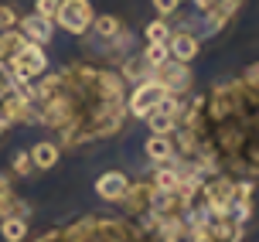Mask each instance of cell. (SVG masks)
Masks as SVG:
<instances>
[{
    "label": "cell",
    "mask_w": 259,
    "mask_h": 242,
    "mask_svg": "<svg viewBox=\"0 0 259 242\" xmlns=\"http://www.w3.org/2000/svg\"><path fill=\"white\" fill-rule=\"evenodd\" d=\"M178 147L191 174L259 178V65L222 82L178 113Z\"/></svg>",
    "instance_id": "1"
},
{
    "label": "cell",
    "mask_w": 259,
    "mask_h": 242,
    "mask_svg": "<svg viewBox=\"0 0 259 242\" xmlns=\"http://www.w3.org/2000/svg\"><path fill=\"white\" fill-rule=\"evenodd\" d=\"M123 116L126 99L119 75L89 65H72L41 78L27 99V123L55 127L68 147L116 133Z\"/></svg>",
    "instance_id": "2"
},
{
    "label": "cell",
    "mask_w": 259,
    "mask_h": 242,
    "mask_svg": "<svg viewBox=\"0 0 259 242\" xmlns=\"http://www.w3.org/2000/svg\"><path fill=\"white\" fill-rule=\"evenodd\" d=\"M34 242H184V239H167L150 225H133V222H123V218L89 215L82 222H72L68 229L45 232Z\"/></svg>",
    "instance_id": "3"
},
{
    "label": "cell",
    "mask_w": 259,
    "mask_h": 242,
    "mask_svg": "<svg viewBox=\"0 0 259 242\" xmlns=\"http://www.w3.org/2000/svg\"><path fill=\"white\" fill-rule=\"evenodd\" d=\"M92 4L89 0H62V7L55 14V21L68 31V34H85L92 27Z\"/></svg>",
    "instance_id": "4"
},
{
    "label": "cell",
    "mask_w": 259,
    "mask_h": 242,
    "mask_svg": "<svg viewBox=\"0 0 259 242\" xmlns=\"http://www.w3.org/2000/svg\"><path fill=\"white\" fill-rule=\"evenodd\" d=\"M164 96H167V89H164L157 78H143L140 86L133 89V96L126 99V113H133L137 119H143V116L150 113V109H154V106L164 99Z\"/></svg>",
    "instance_id": "5"
},
{
    "label": "cell",
    "mask_w": 259,
    "mask_h": 242,
    "mask_svg": "<svg viewBox=\"0 0 259 242\" xmlns=\"http://www.w3.org/2000/svg\"><path fill=\"white\" fill-rule=\"evenodd\" d=\"M14 72H21V75L34 78V75H45V68H48V58H45V48L34 45V41H24L21 48L14 51V58L7 62Z\"/></svg>",
    "instance_id": "6"
},
{
    "label": "cell",
    "mask_w": 259,
    "mask_h": 242,
    "mask_svg": "<svg viewBox=\"0 0 259 242\" xmlns=\"http://www.w3.org/2000/svg\"><path fill=\"white\" fill-rule=\"evenodd\" d=\"M150 78H157L160 86L167 92H174V96H181V92H188L191 89V72H188V65L184 62H164V65H157L154 68V75Z\"/></svg>",
    "instance_id": "7"
},
{
    "label": "cell",
    "mask_w": 259,
    "mask_h": 242,
    "mask_svg": "<svg viewBox=\"0 0 259 242\" xmlns=\"http://www.w3.org/2000/svg\"><path fill=\"white\" fill-rule=\"evenodd\" d=\"M239 4L242 0H194V7L201 14H208V31H222V27L232 21Z\"/></svg>",
    "instance_id": "8"
},
{
    "label": "cell",
    "mask_w": 259,
    "mask_h": 242,
    "mask_svg": "<svg viewBox=\"0 0 259 242\" xmlns=\"http://www.w3.org/2000/svg\"><path fill=\"white\" fill-rule=\"evenodd\" d=\"M154 184L150 181H137V184H130L126 194H123V208L133 212V215H147L150 212V205H154Z\"/></svg>",
    "instance_id": "9"
},
{
    "label": "cell",
    "mask_w": 259,
    "mask_h": 242,
    "mask_svg": "<svg viewBox=\"0 0 259 242\" xmlns=\"http://www.w3.org/2000/svg\"><path fill=\"white\" fill-rule=\"evenodd\" d=\"M167 51L174 62H194L198 58V51H201V41H198V34H191V31H178V34H170L167 38Z\"/></svg>",
    "instance_id": "10"
},
{
    "label": "cell",
    "mask_w": 259,
    "mask_h": 242,
    "mask_svg": "<svg viewBox=\"0 0 259 242\" xmlns=\"http://www.w3.org/2000/svg\"><path fill=\"white\" fill-rule=\"evenodd\" d=\"M126 188H130V178L119 174V171H106V174L96 178V194H99L103 201H123Z\"/></svg>",
    "instance_id": "11"
},
{
    "label": "cell",
    "mask_w": 259,
    "mask_h": 242,
    "mask_svg": "<svg viewBox=\"0 0 259 242\" xmlns=\"http://www.w3.org/2000/svg\"><path fill=\"white\" fill-rule=\"evenodd\" d=\"M21 34L27 41H34V45H48L52 34H55V24H52V17H45V14H31V17H24V24H21Z\"/></svg>",
    "instance_id": "12"
},
{
    "label": "cell",
    "mask_w": 259,
    "mask_h": 242,
    "mask_svg": "<svg viewBox=\"0 0 259 242\" xmlns=\"http://www.w3.org/2000/svg\"><path fill=\"white\" fill-rule=\"evenodd\" d=\"M147 157L154 160V164H174V143H170V137H157V133H150V140H147Z\"/></svg>",
    "instance_id": "13"
},
{
    "label": "cell",
    "mask_w": 259,
    "mask_h": 242,
    "mask_svg": "<svg viewBox=\"0 0 259 242\" xmlns=\"http://www.w3.org/2000/svg\"><path fill=\"white\" fill-rule=\"evenodd\" d=\"M7 215H24L27 218V208H21L17 194L11 191V178L0 174V218H7Z\"/></svg>",
    "instance_id": "14"
},
{
    "label": "cell",
    "mask_w": 259,
    "mask_h": 242,
    "mask_svg": "<svg viewBox=\"0 0 259 242\" xmlns=\"http://www.w3.org/2000/svg\"><path fill=\"white\" fill-rule=\"evenodd\" d=\"M58 157H62V147H58V143H38V147H34V150H31V160H34V167H38V171H52L55 164H58Z\"/></svg>",
    "instance_id": "15"
},
{
    "label": "cell",
    "mask_w": 259,
    "mask_h": 242,
    "mask_svg": "<svg viewBox=\"0 0 259 242\" xmlns=\"http://www.w3.org/2000/svg\"><path fill=\"white\" fill-rule=\"evenodd\" d=\"M24 34L21 31H14V27H7V31H0V62H11L14 58V51L24 45Z\"/></svg>",
    "instance_id": "16"
},
{
    "label": "cell",
    "mask_w": 259,
    "mask_h": 242,
    "mask_svg": "<svg viewBox=\"0 0 259 242\" xmlns=\"http://www.w3.org/2000/svg\"><path fill=\"white\" fill-rule=\"evenodd\" d=\"M0 232H4V239H7V242H24L27 218L24 215H7V218H4V225H0Z\"/></svg>",
    "instance_id": "17"
},
{
    "label": "cell",
    "mask_w": 259,
    "mask_h": 242,
    "mask_svg": "<svg viewBox=\"0 0 259 242\" xmlns=\"http://www.w3.org/2000/svg\"><path fill=\"white\" fill-rule=\"evenodd\" d=\"M143 119H147L150 133H157V137H170V133L178 130V119H174V116H164V113H147Z\"/></svg>",
    "instance_id": "18"
},
{
    "label": "cell",
    "mask_w": 259,
    "mask_h": 242,
    "mask_svg": "<svg viewBox=\"0 0 259 242\" xmlns=\"http://www.w3.org/2000/svg\"><path fill=\"white\" fill-rule=\"evenodd\" d=\"M92 27H96V34L103 41H113L119 34V21L113 14H103V17H92Z\"/></svg>",
    "instance_id": "19"
},
{
    "label": "cell",
    "mask_w": 259,
    "mask_h": 242,
    "mask_svg": "<svg viewBox=\"0 0 259 242\" xmlns=\"http://www.w3.org/2000/svg\"><path fill=\"white\" fill-rule=\"evenodd\" d=\"M123 75H126V78H137V82H143V78L154 75V65L147 62V58H130V62L123 65Z\"/></svg>",
    "instance_id": "20"
},
{
    "label": "cell",
    "mask_w": 259,
    "mask_h": 242,
    "mask_svg": "<svg viewBox=\"0 0 259 242\" xmlns=\"http://www.w3.org/2000/svg\"><path fill=\"white\" fill-rule=\"evenodd\" d=\"M143 58H147V62L154 65H164L170 58V51H167V41H147V51H143Z\"/></svg>",
    "instance_id": "21"
},
{
    "label": "cell",
    "mask_w": 259,
    "mask_h": 242,
    "mask_svg": "<svg viewBox=\"0 0 259 242\" xmlns=\"http://www.w3.org/2000/svg\"><path fill=\"white\" fill-rule=\"evenodd\" d=\"M170 38V27L164 21H150L147 24V41H167Z\"/></svg>",
    "instance_id": "22"
},
{
    "label": "cell",
    "mask_w": 259,
    "mask_h": 242,
    "mask_svg": "<svg viewBox=\"0 0 259 242\" xmlns=\"http://www.w3.org/2000/svg\"><path fill=\"white\" fill-rule=\"evenodd\" d=\"M31 171H34V160H31V153H17V157H14V174H17V178H27Z\"/></svg>",
    "instance_id": "23"
},
{
    "label": "cell",
    "mask_w": 259,
    "mask_h": 242,
    "mask_svg": "<svg viewBox=\"0 0 259 242\" xmlns=\"http://www.w3.org/2000/svg\"><path fill=\"white\" fill-rule=\"evenodd\" d=\"M17 24V14H14V7H4L0 4V31H7V27Z\"/></svg>",
    "instance_id": "24"
},
{
    "label": "cell",
    "mask_w": 259,
    "mask_h": 242,
    "mask_svg": "<svg viewBox=\"0 0 259 242\" xmlns=\"http://www.w3.org/2000/svg\"><path fill=\"white\" fill-rule=\"evenodd\" d=\"M34 7H38V14H45V17H55L58 7H62V0H38Z\"/></svg>",
    "instance_id": "25"
},
{
    "label": "cell",
    "mask_w": 259,
    "mask_h": 242,
    "mask_svg": "<svg viewBox=\"0 0 259 242\" xmlns=\"http://www.w3.org/2000/svg\"><path fill=\"white\" fill-rule=\"evenodd\" d=\"M178 4H181V0H154V11L160 14V17H167V14L178 11Z\"/></svg>",
    "instance_id": "26"
},
{
    "label": "cell",
    "mask_w": 259,
    "mask_h": 242,
    "mask_svg": "<svg viewBox=\"0 0 259 242\" xmlns=\"http://www.w3.org/2000/svg\"><path fill=\"white\" fill-rule=\"evenodd\" d=\"M4 127H7V123H4V119H0V137H4Z\"/></svg>",
    "instance_id": "27"
}]
</instances>
